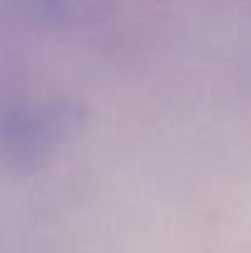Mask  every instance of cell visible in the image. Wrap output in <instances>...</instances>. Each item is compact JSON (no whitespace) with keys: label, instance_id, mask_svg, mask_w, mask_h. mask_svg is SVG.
<instances>
[{"label":"cell","instance_id":"1","mask_svg":"<svg viewBox=\"0 0 251 253\" xmlns=\"http://www.w3.org/2000/svg\"><path fill=\"white\" fill-rule=\"evenodd\" d=\"M79 123L69 101H37L0 96V163L35 168L57 150Z\"/></svg>","mask_w":251,"mask_h":253}]
</instances>
